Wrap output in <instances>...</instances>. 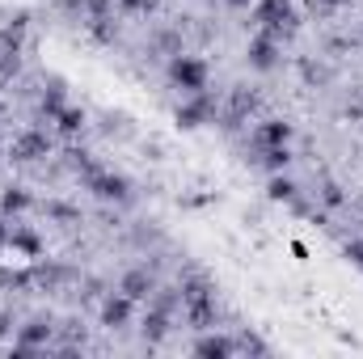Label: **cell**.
<instances>
[{"label": "cell", "instance_id": "6da1fadb", "mask_svg": "<svg viewBox=\"0 0 363 359\" xmlns=\"http://www.w3.org/2000/svg\"><path fill=\"white\" fill-rule=\"evenodd\" d=\"M169 81H174L182 93L207 89V64H203L199 55H182V51H174V55H169Z\"/></svg>", "mask_w": 363, "mask_h": 359}, {"label": "cell", "instance_id": "7a4b0ae2", "mask_svg": "<svg viewBox=\"0 0 363 359\" xmlns=\"http://www.w3.org/2000/svg\"><path fill=\"white\" fill-rule=\"evenodd\" d=\"M211 118H216V93H207V89L186 93V101L178 106V127L194 131V127H203V123H211Z\"/></svg>", "mask_w": 363, "mask_h": 359}, {"label": "cell", "instance_id": "3957f363", "mask_svg": "<svg viewBox=\"0 0 363 359\" xmlns=\"http://www.w3.org/2000/svg\"><path fill=\"white\" fill-rule=\"evenodd\" d=\"M254 21H258V30H271L274 38H283V30H291V26H296L291 0H258Z\"/></svg>", "mask_w": 363, "mask_h": 359}, {"label": "cell", "instance_id": "277c9868", "mask_svg": "<svg viewBox=\"0 0 363 359\" xmlns=\"http://www.w3.org/2000/svg\"><path fill=\"white\" fill-rule=\"evenodd\" d=\"M245 64H250L254 72H271L274 64H279V38H274L271 30H258V34L250 38V47H245Z\"/></svg>", "mask_w": 363, "mask_h": 359}, {"label": "cell", "instance_id": "5b68a950", "mask_svg": "<svg viewBox=\"0 0 363 359\" xmlns=\"http://www.w3.org/2000/svg\"><path fill=\"white\" fill-rule=\"evenodd\" d=\"M97 199H106V203H131V182L123 178V174H106V170H97L93 178H85Z\"/></svg>", "mask_w": 363, "mask_h": 359}, {"label": "cell", "instance_id": "8992f818", "mask_svg": "<svg viewBox=\"0 0 363 359\" xmlns=\"http://www.w3.org/2000/svg\"><path fill=\"white\" fill-rule=\"evenodd\" d=\"M118 292H123V296H131V300L140 304V300H148V296L157 292V275H152L148 267L123 270V279H118Z\"/></svg>", "mask_w": 363, "mask_h": 359}, {"label": "cell", "instance_id": "52a82bcc", "mask_svg": "<svg viewBox=\"0 0 363 359\" xmlns=\"http://www.w3.org/2000/svg\"><path fill=\"white\" fill-rule=\"evenodd\" d=\"M47 343H51V317H34V321H26L17 330V355H30V351H38Z\"/></svg>", "mask_w": 363, "mask_h": 359}, {"label": "cell", "instance_id": "ba28073f", "mask_svg": "<svg viewBox=\"0 0 363 359\" xmlns=\"http://www.w3.org/2000/svg\"><path fill=\"white\" fill-rule=\"evenodd\" d=\"M131 309H135V300H131V296H123V292H110V296L101 300V326H110V330H123V326L131 321Z\"/></svg>", "mask_w": 363, "mask_h": 359}, {"label": "cell", "instance_id": "9c48e42d", "mask_svg": "<svg viewBox=\"0 0 363 359\" xmlns=\"http://www.w3.org/2000/svg\"><path fill=\"white\" fill-rule=\"evenodd\" d=\"M9 153H13V161H38V157L51 153V140H47L43 131H21Z\"/></svg>", "mask_w": 363, "mask_h": 359}, {"label": "cell", "instance_id": "30bf717a", "mask_svg": "<svg viewBox=\"0 0 363 359\" xmlns=\"http://www.w3.org/2000/svg\"><path fill=\"white\" fill-rule=\"evenodd\" d=\"M291 140V123H283V118H267L258 131H254V144L258 148H279V144H287Z\"/></svg>", "mask_w": 363, "mask_h": 359}, {"label": "cell", "instance_id": "8fae6325", "mask_svg": "<svg viewBox=\"0 0 363 359\" xmlns=\"http://www.w3.org/2000/svg\"><path fill=\"white\" fill-rule=\"evenodd\" d=\"M233 351H237V343L224 338V334H203L194 343V355H203V359H220V355H233Z\"/></svg>", "mask_w": 363, "mask_h": 359}, {"label": "cell", "instance_id": "7c38bea8", "mask_svg": "<svg viewBox=\"0 0 363 359\" xmlns=\"http://www.w3.org/2000/svg\"><path fill=\"white\" fill-rule=\"evenodd\" d=\"M165 334H169V313L148 304V313H144V338H148V343H161Z\"/></svg>", "mask_w": 363, "mask_h": 359}, {"label": "cell", "instance_id": "4fadbf2b", "mask_svg": "<svg viewBox=\"0 0 363 359\" xmlns=\"http://www.w3.org/2000/svg\"><path fill=\"white\" fill-rule=\"evenodd\" d=\"M60 110H64V81L55 77V81H51V89L43 93V101H38V114H43V118H55Z\"/></svg>", "mask_w": 363, "mask_h": 359}, {"label": "cell", "instance_id": "5bb4252c", "mask_svg": "<svg viewBox=\"0 0 363 359\" xmlns=\"http://www.w3.org/2000/svg\"><path fill=\"white\" fill-rule=\"evenodd\" d=\"M55 123H60V131H64V136H77V131H85L89 114H85V110H77V106H64V110L55 114Z\"/></svg>", "mask_w": 363, "mask_h": 359}, {"label": "cell", "instance_id": "9a60e30c", "mask_svg": "<svg viewBox=\"0 0 363 359\" xmlns=\"http://www.w3.org/2000/svg\"><path fill=\"white\" fill-rule=\"evenodd\" d=\"M26 207H30L26 186H9V190L0 194V211H4V216H17V211H26Z\"/></svg>", "mask_w": 363, "mask_h": 359}, {"label": "cell", "instance_id": "2e32d148", "mask_svg": "<svg viewBox=\"0 0 363 359\" xmlns=\"http://www.w3.org/2000/svg\"><path fill=\"white\" fill-rule=\"evenodd\" d=\"M262 165L279 174V170H287L291 165V153H287V144H279V148H262Z\"/></svg>", "mask_w": 363, "mask_h": 359}, {"label": "cell", "instance_id": "e0dca14e", "mask_svg": "<svg viewBox=\"0 0 363 359\" xmlns=\"http://www.w3.org/2000/svg\"><path fill=\"white\" fill-rule=\"evenodd\" d=\"M267 194H271L274 203H291V199H296V182H291V178H279V174H274L271 186H267Z\"/></svg>", "mask_w": 363, "mask_h": 359}, {"label": "cell", "instance_id": "ac0fdd59", "mask_svg": "<svg viewBox=\"0 0 363 359\" xmlns=\"http://www.w3.org/2000/svg\"><path fill=\"white\" fill-rule=\"evenodd\" d=\"M47 211H51L55 220H81V211H77V207H68V203H47Z\"/></svg>", "mask_w": 363, "mask_h": 359}, {"label": "cell", "instance_id": "d6986e66", "mask_svg": "<svg viewBox=\"0 0 363 359\" xmlns=\"http://www.w3.org/2000/svg\"><path fill=\"white\" fill-rule=\"evenodd\" d=\"M123 13H148V9H157V0H114Z\"/></svg>", "mask_w": 363, "mask_h": 359}, {"label": "cell", "instance_id": "ffe728a7", "mask_svg": "<svg viewBox=\"0 0 363 359\" xmlns=\"http://www.w3.org/2000/svg\"><path fill=\"white\" fill-rule=\"evenodd\" d=\"M321 199H325V207H338V203H342V186H334V182H330Z\"/></svg>", "mask_w": 363, "mask_h": 359}, {"label": "cell", "instance_id": "44dd1931", "mask_svg": "<svg viewBox=\"0 0 363 359\" xmlns=\"http://www.w3.org/2000/svg\"><path fill=\"white\" fill-rule=\"evenodd\" d=\"M347 258H351L355 267H363V241H351V245H347Z\"/></svg>", "mask_w": 363, "mask_h": 359}, {"label": "cell", "instance_id": "7402d4cb", "mask_svg": "<svg viewBox=\"0 0 363 359\" xmlns=\"http://www.w3.org/2000/svg\"><path fill=\"white\" fill-rule=\"evenodd\" d=\"M9 233H13V224H9V220H4V211H0V250L9 245Z\"/></svg>", "mask_w": 363, "mask_h": 359}, {"label": "cell", "instance_id": "603a6c76", "mask_svg": "<svg viewBox=\"0 0 363 359\" xmlns=\"http://www.w3.org/2000/svg\"><path fill=\"white\" fill-rule=\"evenodd\" d=\"M60 4H64V9H68V13H81V9H85V4H89V0H60Z\"/></svg>", "mask_w": 363, "mask_h": 359}, {"label": "cell", "instance_id": "cb8c5ba5", "mask_svg": "<svg viewBox=\"0 0 363 359\" xmlns=\"http://www.w3.org/2000/svg\"><path fill=\"white\" fill-rule=\"evenodd\" d=\"M9 326H13V317H9V313H0V338L9 334Z\"/></svg>", "mask_w": 363, "mask_h": 359}, {"label": "cell", "instance_id": "d4e9b609", "mask_svg": "<svg viewBox=\"0 0 363 359\" xmlns=\"http://www.w3.org/2000/svg\"><path fill=\"white\" fill-rule=\"evenodd\" d=\"M313 4H321V9H338L342 0H313Z\"/></svg>", "mask_w": 363, "mask_h": 359}]
</instances>
